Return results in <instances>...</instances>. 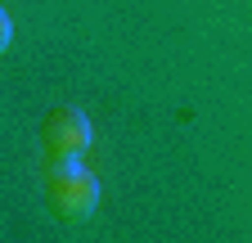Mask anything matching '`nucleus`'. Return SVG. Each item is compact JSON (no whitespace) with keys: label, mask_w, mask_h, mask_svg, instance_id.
<instances>
[{"label":"nucleus","mask_w":252,"mask_h":243,"mask_svg":"<svg viewBox=\"0 0 252 243\" xmlns=\"http://www.w3.org/2000/svg\"><path fill=\"white\" fill-rule=\"evenodd\" d=\"M94 131H90V117L81 108H50L45 122H41V153L45 162H68V158H81L90 149Z\"/></svg>","instance_id":"f03ea898"},{"label":"nucleus","mask_w":252,"mask_h":243,"mask_svg":"<svg viewBox=\"0 0 252 243\" xmlns=\"http://www.w3.org/2000/svg\"><path fill=\"white\" fill-rule=\"evenodd\" d=\"M41 198L59 221H86L99 203V180L81 167V158L50 162V171L41 180Z\"/></svg>","instance_id":"f257e3e1"},{"label":"nucleus","mask_w":252,"mask_h":243,"mask_svg":"<svg viewBox=\"0 0 252 243\" xmlns=\"http://www.w3.org/2000/svg\"><path fill=\"white\" fill-rule=\"evenodd\" d=\"M9 41H14V18H9L5 9H0V54L9 50Z\"/></svg>","instance_id":"7ed1b4c3"}]
</instances>
